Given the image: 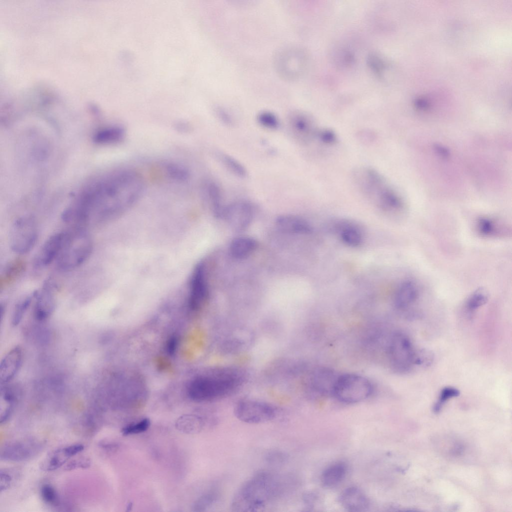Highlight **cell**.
<instances>
[{
  "instance_id": "obj_1",
  "label": "cell",
  "mask_w": 512,
  "mask_h": 512,
  "mask_svg": "<svg viewBox=\"0 0 512 512\" xmlns=\"http://www.w3.org/2000/svg\"><path fill=\"white\" fill-rule=\"evenodd\" d=\"M138 172L116 170L89 182L70 204L76 218L86 224L110 218L132 205L144 189Z\"/></svg>"
},
{
  "instance_id": "obj_2",
  "label": "cell",
  "mask_w": 512,
  "mask_h": 512,
  "mask_svg": "<svg viewBox=\"0 0 512 512\" xmlns=\"http://www.w3.org/2000/svg\"><path fill=\"white\" fill-rule=\"evenodd\" d=\"M283 479L268 471L256 472L237 490L230 502L234 512L262 511L280 498L284 490Z\"/></svg>"
},
{
  "instance_id": "obj_3",
  "label": "cell",
  "mask_w": 512,
  "mask_h": 512,
  "mask_svg": "<svg viewBox=\"0 0 512 512\" xmlns=\"http://www.w3.org/2000/svg\"><path fill=\"white\" fill-rule=\"evenodd\" d=\"M353 178L362 194L382 210L394 212L403 209L402 198L377 170L368 166L358 168L354 172Z\"/></svg>"
},
{
  "instance_id": "obj_4",
  "label": "cell",
  "mask_w": 512,
  "mask_h": 512,
  "mask_svg": "<svg viewBox=\"0 0 512 512\" xmlns=\"http://www.w3.org/2000/svg\"><path fill=\"white\" fill-rule=\"evenodd\" d=\"M242 382L238 372L223 369L194 378L188 385V394L198 402L219 399L231 394Z\"/></svg>"
},
{
  "instance_id": "obj_5",
  "label": "cell",
  "mask_w": 512,
  "mask_h": 512,
  "mask_svg": "<svg viewBox=\"0 0 512 512\" xmlns=\"http://www.w3.org/2000/svg\"><path fill=\"white\" fill-rule=\"evenodd\" d=\"M93 249L91 237L82 227H75L68 232L62 250L56 260L58 268L70 271L82 264Z\"/></svg>"
},
{
  "instance_id": "obj_6",
  "label": "cell",
  "mask_w": 512,
  "mask_h": 512,
  "mask_svg": "<svg viewBox=\"0 0 512 512\" xmlns=\"http://www.w3.org/2000/svg\"><path fill=\"white\" fill-rule=\"evenodd\" d=\"M372 386L366 378L354 374L339 375L334 387L333 396L348 404L367 398L372 392Z\"/></svg>"
},
{
  "instance_id": "obj_7",
  "label": "cell",
  "mask_w": 512,
  "mask_h": 512,
  "mask_svg": "<svg viewBox=\"0 0 512 512\" xmlns=\"http://www.w3.org/2000/svg\"><path fill=\"white\" fill-rule=\"evenodd\" d=\"M416 350L410 338L404 333L397 332L390 338L387 354L390 365L398 373H405L414 366Z\"/></svg>"
},
{
  "instance_id": "obj_8",
  "label": "cell",
  "mask_w": 512,
  "mask_h": 512,
  "mask_svg": "<svg viewBox=\"0 0 512 512\" xmlns=\"http://www.w3.org/2000/svg\"><path fill=\"white\" fill-rule=\"evenodd\" d=\"M38 231L35 220L31 216H22L12 224L10 234L12 250L18 254L30 252L36 244Z\"/></svg>"
},
{
  "instance_id": "obj_9",
  "label": "cell",
  "mask_w": 512,
  "mask_h": 512,
  "mask_svg": "<svg viewBox=\"0 0 512 512\" xmlns=\"http://www.w3.org/2000/svg\"><path fill=\"white\" fill-rule=\"evenodd\" d=\"M234 413L236 418L245 423L258 424L274 420L277 412L274 407L264 402L244 400L236 406Z\"/></svg>"
},
{
  "instance_id": "obj_10",
  "label": "cell",
  "mask_w": 512,
  "mask_h": 512,
  "mask_svg": "<svg viewBox=\"0 0 512 512\" xmlns=\"http://www.w3.org/2000/svg\"><path fill=\"white\" fill-rule=\"evenodd\" d=\"M254 214L252 204L246 200H238L225 206L223 218L234 230L242 231L250 224Z\"/></svg>"
},
{
  "instance_id": "obj_11",
  "label": "cell",
  "mask_w": 512,
  "mask_h": 512,
  "mask_svg": "<svg viewBox=\"0 0 512 512\" xmlns=\"http://www.w3.org/2000/svg\"><path fill=\"white\" fill-rule=\"evenodd\" d=\"M188 305L192 310H200L209 296L206 266L200 262L195 268L190 282Z\"/></svg>"
},
{
  "instance_id": "obj_12",
  "label": "cell",
  "mask_w": 512,
  "mask_h": 512,
  "mask_svg": "<svg viewBox=\"0 0 512 512\" xmlns=\"http://www.w3.org/2000/svg\"><path fill=\"white\" fill-rule=\"evenodd\" d=\"M68 231L60 232L50 236L36 254L33 261L36 268H46L56 260L68 236Z\"/></svg>"
},
{
  "instance_id": "obj_13",
  "label": "cell",
  "mask_w": 512,
  "mask_h": 512,
  "mask_svg": "<svg viewBox=\"0 0 512 512\" xmlns=\"http://www.w3.org/2000/svg\"><path fill=\"white\" fill-rule=\"evenodd\" d=\"M39 444L28 440L11 442L5 444L0 451V460L21 462L31 458L38 451Z\"/></svg>"
},
{
  "instance_id": "obj_14",
  "label": "cell",
  "mask_w": 512,
  "mask_h": 512,
  "mask_svg": "<svg viewBox=\"0 0 512 512\" xmlns=\"http://www.w3.org/2000/svg\"><path fill=\"white\" fill-rule=\"evenodd\" d=\"M339 375L329 368L320 367L312 372L310 386L314 394L320 396H333L334 387Z\"/></svg>"
},
{
  "instance_id": "obj_15",
  "label": "cell",
  "mask_w": 512,
  "mask_h": 512,
  "mask_svg": "<svg viewBox=\"0 0 512 512\" xmlns=\"http://www.w3.org/2000/svg\"><path fill=\"white\" fill-rule=\"evenodd\" d=\"M50 281L45 282L42 290L36 292L34 316L40 321L47 319L53 312L56 306L53 286Z\"/></svg>"
},
{
  "instance_id": "obj_16",
  "label": "cell",
  "mask_w": 512,
  "mask_h": 512,
  "mask_svg": "<svg viewBox=\"0 0 512 512\" xmlns=\"http://www.w3.org/2000/svg\"><path fill=\"white\" fill-rule=\"evenodd\" d=\"M290 125L293 133L304 142L317 137L319 131L310 117L300 113L294 114L290 116Z\"/></svg>"
},
{
  "instance_id": "obj_17",
  "label": "cell",
  "mask_w": 512,
  "mask_h": 512,
  "mask_svg": "<svg viewBox=\"0 0 512 512\" xmlns=\"http://www.w3.org/2000/svg\"><path fill=\"white\" fill-rule=\"evenodd\" d=\"M339 502L346 510L350 512H364L370 506L366 495L358 488L350 487L344 490L339 497Z\"/></svg>"
},
{
  "instance_id": "obj_18",
  "label": "cell",
  "mask_w": 512,
  "mask_h": 512,
  "mask_svg": "<svg viewBox=\"0 0 512 512\" xmlns=\"http://www.w3.org/2000/svg\"><path fill=\"white\" fill-rule=\"evenodd\" d=\"M22 358V350L18 346L14 347L6 354L0 364L1 383L6 384L14 378L21 366Z\"/></svg>"
},
{
  "instance_id": "obj_19",
  "label": "cell",
  "mask_w": 512,
  "mask_h": 512,
  "mask_svg": "<svg viewBox=\"0 0 512 512\" xmlns=\"http://www.w3.org/2000/svg\"><path fill=\"white\" fill-rule=\"evenodd\" d=\"M420 290L415 282L406 280L398 286L394 298V304L398 310H404L418 298Z\"/></svg>"
},
{
  "instance_id": "obj_20",
  "label": "cell",
  "mask_w": 512,
  "mask_h": 512,
  "mask_svg": "<svg viewBox=\"0 0 512 512\" xmlns=\"http://www.w3.org/2000/svg\"><path fill=\"white\" fill-rule=\"evenodd\" d=\"M276 224L280 230L287 233L305 234L312 230L310 225L306 220L294 215L280 216L276 218Z\"/></svg>"
},
{
  "instance_id": "obj_21",
  "label": "cell",
  "mask_w": 512,
  "mask_h": 512,
  "mask_svg": "<svg viewBox=\"0 0 512 512\" xmlns=\"http://www.w3.org/2000/svg\"><path fill=\"white\" fill-rule=\"evenodd\" d=\"M203 191L214 214L222 218L225 206L222 204V191L220 186L213 180H208L204 185Z\"/></svg>"
},
{
  "instance_id": "obj_22",
  "label": "cell",
  "mask_w": 512,
  "mask_h": 512,
  "mask_svg": "<svg viewBox=\"0 0 512 512\" xmlns=\"http://www.w3.org/2000/svg\"><path fill=\"white\" fill-rule=\"evenodd\" d=\"M258 244L252 238L240 236L233 239L230 243L229 250L232 256L242 260L250 256L256 248Z\"/></svg>"
},
{
  "instance_id": "obj_23",
  "label": "cell",
  "mask_w": 512,
  "mask_h": 512,
  "mask_svg": "<svg viewBox=\"0 0 512 512\" xmlns=\"http://www.w3.org/2000/svg\"><path fill=\"white\" fill-rule=\"evenodd\" d=\"M71 458L66 446L56 449L50 452L41 462L40 468L44 472L56 470L65 464Z\"/></svg>"
},
{
  "instance_id": "obj_24",
  "label": "cell",
  "mask_w": 512,
  "mask_h": 512,
  "mask_svg": "<svg viewBox=\"0 0 512 512\" xmlns=\"http://www.w3.org/2000/svg\"><path fill=\"white\" fill-rule=\"evenodd\" d=\"M124 128L120 126H110L98 131L94 135V141L98 144H108L121 142L125 137Z\"/></svg>"
},
{
  "instance_id": "obj_25",
  "label": "cell",
  "mask_w": 512,
  "mask_h": 512,
  "mask_svg": "<svg viewBox=\"0 0 512 512\" xmlns=\"http://www.w3.org/2000/svg\"><path fill=\"white\" fill-rule=\"evenodd\" d=\"M346 472V466L344 463H335L323 472L322 476V484L328 488L335 487L344 480Z\"/></svg>"
},
{
  "instance_id": "obj_26",
  "label": "cell",
  "mask_w": 512,
  "mask_h": 512,
  "mask_svg": "<svg viewBox=\"0 0 512 512\" xmlns=\"http://www.w3.org/2000/svg\"><path fill=\"white\" fill-rule=\"evenodd\" d=\"M215 155L218 162L230 173L240 178L247 176L246 169L236 159L222 152H216Z\"/></svg>"
},
{
  "instance_id": "obj_27",
  "label": "cell",
  "mask_w": 512,
  "mask_h": 512,
  "mask_svg": "<svg viewBox=\"0 0 512 512\" xmlns=\"http://www.w3.org/2000/svg\"><path fill=\"white\" fill-rule=\"evenodd\" d=\"M166 174L171 179L180 182L187 180L190 177V171L184 166L174 162H167L164 164Z\"/></svg>"
},
{
  "instance_id": "obj_28",
  "label": "cell",
  "mask_w": 512,
  "mask_h": 512,
  "mask_svg": "<svg viewBox=\"0 0 512 512\" xmlns=\"http://www.w3.org/2000/svg\"><path fill=\"white\" fill-rule=\"evenodd\" d=\"M340 236L342 242L350 246H356L362 241L360 230L352 225H344L340 230Z\"/></svg>"
},
{
  "instance_id": "obj_29",
  "label": "cell",
  "mask_w": 512,
  "mask_h": 512,
  "mask_svg": "<svg viewBox=\"0 0 512 512\" xmlns=\"http://www.w3.org/2000/svg\"><path fill=\"white\" fill-rule=\"evenodd\" d=\"M0 396L1 400H3L5 404L4 409L1 412L0 414V422L2 424L8 421L12 414L16 397L12 390L7 387L1 388Z\"/></svg>"
},
{
  "instance_id": "obj_30",
  "label": "cell",
  "mask_w": 512,
  "mask_h": 512,
  "mask_svg": "<svg viewBox=\"0 0 512 512\" xmlns=\"http://www.w3.org/2000/svg\"><path fill=\"white\" fill-rule=\"evenodd\" d=\"M36 292L25 296L16 304L12 316V322L14 326L18 324L25 313L34 300Z\"/></svg>"
},
{
  "instance_id": "obj_31",
  "label": "cell",
  "mask_w": 512,
  "mask_h": 512,
  "mask_svg": "<svg viewBox=\"0 0 512 512\" xmlns=\"http://www.w3.org/2000/svg\"><path fill=\"white\" fill-rule=\"evenodd\" d=\"M488 298L486 290L482 288H478L468 296L466 302V310L472 312L485 304Z\"/></svg>"
},
{
  "instance_id": "obj_32",
  "label": "cell",
  "mask_w": 512,
  "mask_h": 512,
  "mask_svg": "<svg viewBox=\"0 0 512 512\" xmlns=\"http://www.w3.org/2000/svg\"><path fill=\"white\" fill-rule=\"evenodd\" d=\"M178 428L185 432H196L203 426L204 421L202 418L196 416H184L178 420Z\"/></svg>"
},
{
  "instance_id": "obj_33",
  "label": "cell",
  "mask_w": 512,
  "mask_h": 512,
  "mask_svg": "<svg viewBox=\"0 0 512 512\" xmlns=\"http://www.w3.org/2000/svg\"><path fill=\"white\" fill-rule=\"evenodd\" d=\"M219 493L216 490H210L200 496L194 504L195 511H204L215 504L219 498Z\"/></svg>"
},
{
  "instance_id": "obj_34",
  "label": "cell",
  "mask_w": 512,
  "mask_h": 512,
  "mask_svg": "<svg viewBox=\"0 0 512 512\" xmlns=\"http://www.w3.org/2000/svg\"><path fill=\"white\" fill-rule=\"evenodd\" d=\"M24 268L25 264L22 260H16L8 264L1 278V280L4 281V285L14 279L22 272Z\"/></svg>"
},
{
  "instance_id": "obj_35",
  "label": "cell",
  "mask_w": 512,
  "mask_h": 512,
  "mask_svg": "<svg viewBox=\"0 0 512 512\" xmlns=\"http://www.w3.org/2000/svg\"><path fill=\"white\" fill-rule=\"evenodd\" d=\"M257 121L262 126L269 130H276L280 126L278 116L269 111H262L257 116Z\"/></svg>"
},
{
  "instance_id": "obj_36",
  "label": "cell",
  "mask_w": 512,
  "mask_h": 512,
  "mask_svg": "<svg viewBox=\"0 0 512 512\" xmlns=\"http://www.w3.org/2000/svg\"><path fill=\"white\" fill-rule=\"evenodd\" d=\"M40 494L45 503L50 506H58L59 498L54 488L49 484H44L40 488Z\"/></svg>"
},
{
  "instance_id": "obj_37",
  "label": "cell",
  "mask_w": 512,
  "mask_h": 512,
  "mask_svg": "<svg viewBox=\"0 0 512 512\" xmlns=\"http://www.w3.org/2000/svg\"><path fill=\"white\" fill-rule=\"evenodd\" d=\"M478 232L484 236H491L496 233L497 228L496 222L488 218H481L477 222Z\"/></svg>"
},
{
  "instance_id": "obj_38",
  "label": "cell",
  "mask_w": 512,
  "mask_h": 512,
  "mask_svg": "<svg viewBox=\"0 0 512 512\" xmlns=\"http://www.w3.org/2000/svg\"><path fill=\"white\" fill-rule=\"evenodd\" d=\"M460 394V391L457 388L452 387H445L441 390L438 400L434 406V411L438 412L441 409L443 404L448 400L456 397Z\"/></svg>"
},
{
  "instance_id": "obj_39",
  "label": "cell",
  "mask_w": 512,
  "mask_h": 512,
  "mask_svg": "<svg viewBox=\"0 0 512 512\" xmlns=\"http://www.w3.org/2000/svg\"><path fill=\"white\" fill-rule=\"evenodd\" d=\"M150 420L148 418H144L138 422L126 426L122 428V432L124 436L141 433L146 431L150 427Z\"/></svg>"
},
{
  "instance_id": "obj_40",
  "label": "cell",
  "mask_w": 512,
  "mask_h": 512,
  "mask_svg": "<svg viewBox=\"0 0 512 512\" xmlns=\"http://www.w3.org/2000/svg\"><path fill=\"white\" fill-rule=\"evenodd\" d=\"M434 354L428 350L422 349L416 350L414 365L426 367L430 366L434 360Z\"/></svg>"
},
{
  "instance_id": "obj_41",
  "label": "cell",
  "mask_w": 512,
  "mask_h": 512,
  "mask_svg": "<svg viewBox=\"0 0 512 512\" xmlns=\"http://www.w3.org/2000/svg\"><path fill=\"white\" fill-rule=\"evenodd\" d=\"M90 465V460L86 457H80L73 459L68 462L64 466L66 470H73L76 468H86Z\"/></svg>"
},
{
  "instance_id": "obj_42",
  "label": "cell",
  "mask_w": 512,
  "mask_h": 512,
  "mask_svg": "<svg viewBox=\"0 0 512 512\" xmlns=\"http://www.w3.org/2000/svg\"><path fill=\"white\" fill-rule=\"evenodd\" d=\"M286 460V454L280 451H272L268 454L266 456L268 462L274 465H280L284 463Z\"/></svg>"
},
{
  "instance_id": "obj_43",
  "label": "cell",
  "mask_w": 512,
  "mask_h": 512,
  "mask_svg": "<svg viewBox=\"0 0 512 512\" xmlns=\"http://www.w3.org/2000/svg\"><path fill=\"white\" fill-rule=\"evenodd\" d=\"M216 114L220 122L228 126L233 124L234 120L230 114L224 108L218 107L216 110Z\"/></svg>"
},
{
  "instance_id": "obj_44",
  "label": "cell",
  "mask_w": 512,
  "mask_h": 512,
  "mask_svg": "<svg viewBox=\"0 0 512 512\" xmlns=\"http://www.w3.org/2000/svg\"><path fill=\"white\" fill-rule=\"evenodd\" d=\"M317 138L325 144H332L336 141V136L334 132L329 130H320Z\"/></svg>"
},
{
  "instance_id": "obj_45",
  "label": "cell",
  "mask_w": 512,
  "mask_h": 512,
  "mask_svg": "<svg viewBox=\"0 0 512 512\" xmlns=\"http://www.w3.org/2000/svg\"><path fill=\"white\" fill-rule=\"evenodd\" d=\"M12 478L6 472H0V491L2 492L9 488L11 485Z\"/></svg>"
},
{
  "instance_id": "obj_46",
  "label": "cell",
  "mask_w": 512,
  "mask_h": 512,
  "mask_svg": "<svg viewBox=\"0 0 512 512\" xmlns=\"http://www.w3.org/2000/svg\"><path fill=\"white\" fill-rule=\"evenodd\" d=\"M178 340L175 337L169 339L166 344V350L170 354H173L177 348Z\"/></svg>"
},
{
  "instance_id": "obj_47",
  "label": "cell",
  "mask_w": 512,
  "mask_h": 512,
  "mask_svg": "<svg viewBox=\"0 0 512 512\" xmlns=\"http://www.w3.org/2000/svg\"><path fill=\"white\" fill-rule=\"evenodd\" d=\"M434 149L436 152L442 157L446 158H448L450 154V152L448 148L436 144L434 146Z\"/></svg>"
},
{
  "instance_id": "obj_48",
  "label": "cell",
  "mask_w": 512,
  "mask_h": 512,
  "mask_svg": "<svg viewBox=\"0 0 512 512\" xmlns=\"http://www.w3.org/2000/svg\"><path fill=\"white\" fill-rule=\"evenodd\" d=\"M176 129L182 132H186L190 130V126L184 122H179L176 125Z\"/></svg>"
}]
</instances>
